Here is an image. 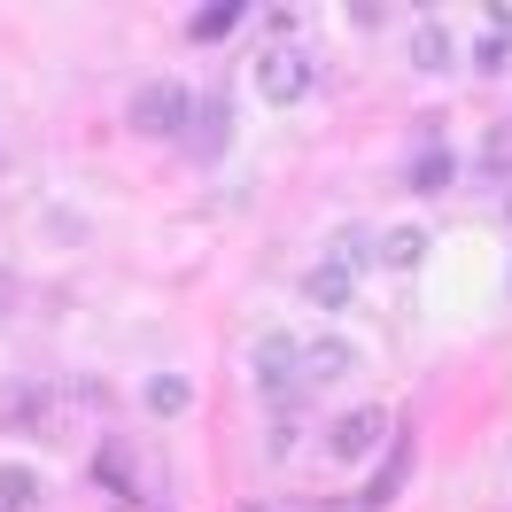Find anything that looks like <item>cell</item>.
I'll list each match as a JSON object with an SVG mask.
<instances>
[{"mask_svg": "<svg viewBox=\"0 0 512 512\" xmlns=\"http://www.w3.org/2000/svg\"><path fill=\"white\" fill-rule=\"evenodd\" d=\"M125 125L140 132V140H171V132L187 140V125H194V94L179 86V78H148V86L125 101Z\"/></svg>", "mask_w": 512, "mask_h": 512, "instance_id": "obj_1", "label": "cell"}, {"mask_svg": "<svg viewBox=\"0 0 512 512\" xmlns=\"http://www.w3.org/2000/svg\"><path fill=\"white\" fill-rule=\"evenodd\" d=\"M311 78H319V63L303 55V47H256V94L272 101V109H295V101L311 94Z\"/></svg>", "mask_w": 512, "mask_h": 512, "instance_id": "obj_2", "label": "cell"}, {"mask_svg": "<svg viewBox=\"0 0 512 512\" xmlns=\"http://www.w3.org/2000/svg\"><path fill=\"white\" fill-rule=\"evenodd\" d=\"M249 373H256V388L288 396V388L303 381V342H288V334H264V342L249 350Z\"/></svg>", "mask_w": 512, "mask_h": 512, "instance_id": "obj_3", "label": "cell"}, {"mask_svg": "<svg viewBox=\"0 0 512 512\" xmlns=\"http://www.w3.org/2000/svg\"><path fill=\"white\" fill-rule=\"evenodd\" d=\"M381 435H396V427H388V412H381V404H357V412H342V419H334L326 450H334V458H365V450L381 443Z\"/></svg>", "mask_w": 512, "mask_h": 512, "instance_id": "obj_4", "label": "cell"}, {"mask_svg": "<svg viewBox=\"0 0 512 512\" xmlns=\"http://www.w3.org/2000/svg\"><path fill=\"white\" fill-rule=\"evenodd\" d=\"M350 288H357V272L342 264V256H326V264H311V272H303V295H311L319 311H350Z\"/></svg>", "mask_w": 512, "mask_h": 512, "instance_id": "obj_5", "label": "cell"}, {"mask_svg": "<svg viewBox=\"0 0 512 512\" xmlns=\"http://www.w3.org/2000/svg\"><path fill=\"white\" fill-rule=\"evenodd\" d=\"M357 365V350L342 342V334H319V342H303V381H342Z\"/></svg>", "mask_w": 512, "mask_h": 512, "instance_id": "obj_6", "label": "cell"}, {"mask_svg": "<svg viewBox=\"0 0 512 512\" xmlns=\"http://www.w3.org/2000/svg\"><path fill=\"white\" fill-rule=\"evenodd\" d=\"M225 140H233V125H225V101H194V125H187V148L202 163L225 156Z\"/></svg>", "mask_w": 512, "mask_h": 512, "instance_id": "obj_7", "label": "cell"}, {"mask_svg": "<svg viewBox=\"0 0 512 512\" xmlns=\"http://www.w3.org/2000/svg\"><path fill=\"white\" fill-rule=\"evenodd\" d=\"M404 474H412V435H388V466L373 474V489H365V512H381L396 489H404Z\"/></svg>", "mask_w": 512, "mask_h": 512, "instance_id": "obj_8", "label": "cell"}, {"mask_svg": "<svg viewBox=\"0 0 512 512\" xmlns=\"http://www.w3.org/2000/svg\"><path fill=\"white\" fill-rule=\"evenodd\" d=\"M450 179H458V156H450V148H419L412 171H404V187H412V194H443Z\"/></svg>", "mask_w": 512, "mask_h": 512, "instance_id": "obj_9", "label": "cell"}, {"mask_svg": "<svg viewBox=\"0 0 512 512\" xmlns=\"http://www.w3.org/2000/svg\"><path fill=\"white\" fill-rule=\"evenodd\" d=\"M450 63H458L450 32H443V24H419V32H412V70H427V78H435V70H450Z\"/></svg>", "mask_w": 512, "mask_h": 512, "instance_id": "obj_10", "label": "cell"}, {"mask_svg": "<svg viewBox=\"0 0 512 512\" xmlns=\"http://www.w3.org/2000/svg\"><path fill=\"white\" fill-rule=\"evenodd\" d=\"M187 404H194V388L179 381V373H156V381H148V412L156 419H179Z\"/></svg>", "mask_w": 512, "mask_h": 512, "instance_id": "obj_11", "label": "cell"}, {"mask_svg": "<svg viewBox=\"0 0 512 512\" xmlns=\"http://www.w3.org/2000/svg\"><path fill=\"white\" fill-rule=\"evenodd\" d=\"M39 505V481L24 466H0V512H32Z\"/></svg>", "mask_w": 512, "mask_h": 512, "instance_id": "obj_12", "label": "cell"}, {"mask_svg": "<svg viewBox=\"0 0 512 512\" xmlns=\"http://www.w3.org/2000/svg\"><path fill=\"white\" fill-rule=\"evenodd\" d=\"M233 24H241V0H210V8H202V16L187 24V32H194V39H225Z\"/></svg>", "mask_w": 512, "mask_h": 512, "instance_id": "obj_13", "label": "cell"}, {"mask_svg": "<svg viewBox=\"0 0 512 512\" xmlns=\"http://www.w3.org/2000/svg\"><path fill=\"white\" fill-rule=\"evenodd\" d=\"M381 241H388V264H419V256H427V233H419V225H396V233H381Z\"/></svg>", "mask_w": 512, "mask_h": 512, "instance_id": "obj_14", "label": "cell"}, {"mask_svg": "<svg viewBox=\"0 0 512 512\" xmlns=\"http://www.w3.org/2000/svg\"><path fill=\"white\" fill-rule=\"evenodd\" d=\"M505 63H512V47H505L497 32H489V39L474 47V70H481V78H505Z\"/></svg>", "mask_w": 512, "mask_h": 512, "instance_id": "obj_15", "label": "cell"}, {"mask_svg": "<svg viewBox=\"0 0 512 512\" xmlns=\"http://www.w3.org/2000/svg\"><path fill=\"white\" fill-rule=\"evenodd\" d=\"M481 163H489L497 179H512V125H497V132H489V148H481Z\"/></svg>", "mask_w": 512, "mask_h": 512, "instance_id": "obj_16", "label": "cell"}, {"mask_svg": "<svg viewBox=\"0 0 512 512\" xmlns=\"http://www.w3.org/2000/svg\"><path fill=\"white\" fill-rule=\"evenodd\" d=\"M489 32H497V39L512 47V8H489Z\"/></svg>", "mask_w": 512, "mask_h": 512, "instance_id": "obj_17", "label": "cell"}, {"mask_svg": "<svg viewBox=\"0 0 512 512\" xmlns=\"http://www.w3.org/2000/svg\"><path fill=\"white\" fill-rule=\"evenodd\" d=\"M8 303H16V280H8V272H0V311H8Z\"/></svg>", "mask_w": 512, "mask_h": 512, "instance_id": "obj_18", "label": "cell"}, {"mask_svg": "<svg viewBox=\"0 0 512 512\" xmlns=\"http://www.w3.org/2000/svg\"><path fill=\"white\" fill-rule=\"evenodd\" d=\"M505 218H512V187H505Z\"/></svg>", "mask_w": 512, "mask_h": 512, "instance_id": "obj_19", "label": "cell"}]
</instances>
